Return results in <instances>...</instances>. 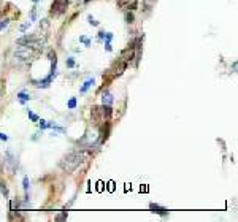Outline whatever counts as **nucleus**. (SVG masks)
<instances>
[{
	"label": "nucleus",
	"instance_id": "f8f14e48",
	"mask_svg": "<svg viewBox=\"0 0 238 222\" xmlns=\"http://www.w3.org/2000/svg\"><path fill=\"white\" fill-rule=\"evenodd\" d=\"M17 97H19V101H21V103H25L27 100H30V95L25 94V92H19V94H17Z\"/></svg>",
	"mask_w": 238,
	"mask_h": 222
},
{
	"label": "nucleus",
	"instance_id": "0eeeda50",
	"mask_svg": "<svg viewBox=\"0 0 238 222\" xmlns=\"http://www.w3.org/2000/svg\"><path fill=\"white\" fill-rule=\"evenodd\" d=\"M149 209H152V212H157V214H162V216H167V214H168V211H167L165 208L155 205V203H151V205H149Z\"/></svg>",
	"mask_w": 238,
	"mask_h": 222
},
{
	"label": "nucleus",
	"instance_id": "ddd939ff",
	"mask_svg": "<svg viewBox=\"0 0 238 222\" xmlns=\"http://www.w3.org/2000/svg\"><path fill=\"white\" fill-rule=\"evenodd\" d=\"M79 41H81V43H84V46H90V40L87 38V36H84V35H81V36H79Z\"/></svg>",
	"mask_w": 238,
	"mask_h": 222
},
{
	"label": "nucleus",
	"instance_id": "f03ea898",
	"mask_svg": "<svg viewBox=\"0 0 238 222\" xmlns=\"http://www.w3.org/2000/svg\"><path fill=\"white\" fill-rule=\"evenodd\" d=\"M109 117H111V106L103 105V106H94L92 108V121L100 125V124H108Z\"/></svg>",
	"mask_w": 238,
	"mask_h": 222
},
{
	"label": "nucleus",
	"instance_id": "20e7f679",
	"mask_svg": "<svg viewBox=\"0 0 238 222\" xmlns=\"http://www.w3.org/2000/svg\"><path fill=\"white\" fill-rule=\"evenodd\" d=\"M68 5V0H54L51 6V14L52 16H60L62 13H65Z\"/></svg>",
	"mask_w": 238,
	"mask_h": 222
},
{
	"label": "nucleus",
	"instance_id": "f257e3e1",
	"mask_svg": "<svg viewBox=\"0 0 238 222\" xmlns=\"http://www.w3.org/2000/svg\"><path fill=\"white\" fill-rule=\"evenodd\" d=\"M83 159H84L83 152H70L60 160V168L67 173H73L81 165Z\"/></svg>",
	"mask_w": 238,
	"mask_h": 222
},
{
	"label": "nucleus",
	"instance_id": "9d476101",
	"mask_svg": "<svg viewBox=\"0 0 238 222\" xmlns=\"http://www.w3.org/2000/svg\"><path fill=\"white\" fill-rule=\"evenodd\" d=\"M6 165L10 171H14V157L11 155V152H6Z\"/></svg>",
	"mask_w": 238,
	"mask_h": 222
},
{
	"label": "nucleus",
	"instance_id": "f3484780",
	"mask_svg": "<svg viewBox=\"0 0 238 222\" xmlns=\"http://www.w3.org/2000/svg\"><path fill=\"white\" fill-rule=\"evenodd\" d=\"M133 19H135V17H133V14H132V13H127V14H125V21L129 22V24H132V22H133Z\"/></svg>",
	"mask_w": 238,
	"mask_h": 222
},
{
	"label": "nucleus",
	"instance_id": "2eb2a0df",
	"mask_svg": "<svg viewBox=\"0 0 238 222\" xmlns=\"http://www.w3.org/2000/svg\"><path fill=\"white\" fill-rule=\"evenodd\" d=\"M65 63H67V67H68V68H73V67H75V59H73V57H68Z\"/></svg>",
	"mask_w": 238,
	"mask_h": 222
},
{
	"label": "nucleus",
	"instance_id": "423d86ee",
	"mask_svg": "<svg viewBox=\"0 0 238 222\" xmlns=\"http://www.w3.org/2000/svg\"><path fill=\"white\" fill-rule=\"evenodd\" d=\"M133 52H135V48H133V46L125 48V49L122 51V54H121V60H122L124 63H129V62L133 59Z\"/></svg>",
	"mask_w": 238,
	"mask_h": 222
},
{
	"label": "nucleus",
	"instance_id": "b1692460",
	"mask_svg": "<svg viewBox=\"0 0 238 222\" xmlns=\"http://www.w3.org/2000/svg\"><path fill=\"white\" fill-rule=\"evenodd\" d=\"M105 38H106V41H111V38H113V33H105Z\"/></svg>",
	"mask_w": 238,
	"mask_h": 222
},
{
	"label": "nucleus",
	"instance_id": "a211bd4d",
	"mask_svg": "<svg viewBox=\"0 0 238 222\" xmlns=\"http://www.w3.org/2000/svg\"><path fill=\"white\" fill-rule=\"evenodd\" d=\"M75 106H76V98H70V100H68V108L73 109Z\"/></svg>",
	"mask_w": 238,
	"mask_h": 222
},
{
	"label": "nucleus",
	"instance_id": "1a4fd4ad",
	"mask_svg": "<svg viewBox=\"0 0 238 222\" xmlns=\"http://www.w3.org/2000/svg\"><path fill=\"white\" fill-rule=\"evenodd\" d=\"M102 103L103 105H108V106L113 105V95L109 94V92H105V94L102 95Z\"/></svg>",
	"mask_w": 238,
	"mask_h": 222
},
{
	"label": "nucleus",
	"instance_id": "dca6fc26",
	"mask_svg": "<svg viewBox=\"0 0 238 222\" xmlns=\"http://www.w3.org/2000/svg\"><path fill=\"white\" fill-rule=\"evenodd\" d=\"M27 114H29V117L32 119L33 122H38V116H36L35 113H32V111H27Z\"/></svg>",
	"mask_w": 238,
	"mask_h": 222
},
{
	"label": "nucleus",
	"instance_id": "412c9836",
	"mask_svg": "<svg viewBox=\"0 0 238 222\" xmlns=\"http://www.w3.org/2000/svg\"><path fill=\"white\" fill-rule=\"evenodd\" d=\"M87 21H89V24H92V25H98V22L94 19L92 16H87Z\"/></svg>",
	"mask_w": 238,
	"mask_h": 222
},
{
	"label": "nucleus",
	"instance_id": "c85d7f7f",
	"mask_svg": "<svg viewBox=\"0 0 238 222\" xmlns=\"http://www.w3.org/2000/svg\"><path fill=\"white\" fill-rule=\"evenodd\" d=\"M90 2V0H84V3H89Z\"/></svg>",
	"mask_w": 238,
	"mask_h": 222
},
{
	"label": "nucleus",
	"instance_id": "9b49d317",
	"mask_svg": "<svg viewBox=\"0 0 238 222\" xmlns=\"http://www.w3.org/2000/svg\"><path fill=\"white\" fill-rule=\"evenodd\" d=\"M92 84H94V78H89V79L84 82V84L79 87V92H81V94H84V92H87V90H89V87L92 86Z\"/></svg>",
	"mask_w": 238,
	"mask_h": 222
},
{
	"label": "nucleus",
	"instance_id": "393cba45",
	"mask_svg": "<svg viewBox=\"0 0 238 222\" xmlns=\"http://www.w3.org/2000/svg\"><path fill=\"white\" fill-rule=\"evenodd\" d=\"M105 49H106V51H111V43H109V41L105 43Z\"/></svg>",
	"mask_w": 238,
	"mask_h": 222
},
{
	"label": "nucleus",
	"instance_id": "39448f33",
	"mask_svg": "<svg viewBox=\"0 0 238 222\" xmlns=\"http://www.w3.org/2000/svg\"><path fill=\"white\" fill-rule=\"evenodd\" d=\"M117 6L122 10H135L138 6V2L136 0H117Z\"/></svg>",
	"mask_w": 238,
	"mask_h": 222
},
{
	"label": "nucleus",
	"instance_id": "a878e982",
	"mask_svg": "<svg viewBox=\"0 0 238 222\" xmlns=\"http://www.w3.org/2000/svg\"><path fill=\"white\" fill-rule=\"evenodd\" d=\"M0 140H3V141H6V140H8V136H6L5 133H2V132H0Z\"/></svg>",
	"mask_w": 238,
	"mask_h": 222
},
{
	"label": "nucleus",
	"instance_id": "6e6552de",
	"mask_svg": "<svg viewBox=\"0 0 238 222\" xmlns=\"http://www.w3.org/2000/svg\"><path fill=\"white\" fill-rule=\"evenodd\" d=\"M51 81H52V76L49 75L46 79H43V81H35V86H36V87H43V89H46V87L51 84Z\"/></svg>",
	"mask_w": 238,
	"mask_h": 222
},
{
	"label": "nucleus",
	"instance_id": "c756f323",
	"mask_svg": "<svg viewBox=\"0 0 238 222\" xmlns=\"http://www.w3.org/2000/svg\"><path fill=\"white\" fill-rule=\"evenodd\" d=\"M33 2H35V3H36V2H38V0H33Z\"/></svg>",
	"mask_w": 238,
	"mask_h": 222
},
{
	"label": "nucleus",
	"instance_id": "bb28decb",
	"mask_svg": "<svg viewBox=\"0 0 238 222\" xmlns=\"http://www.w3.org/2000/svg\"><path fill=\"white\" fill-rule=\"evenodd\" d=\"M105 38V32H98V40H103Z\"/></svg>",
	"mask_w": 238,
	"mask_h": 222
},
{
	"label": "nucleus",
	"instance_id": "6ab92c4d",
	"mask_svg": "<svg viewBox=\"0 0 238 222\" xmlns=\"http://www.w3.org/2000/svg\"><path fill=\"white\" fill-rule=\"evenodd\" d=\"M29 25H30V22H29V21H27V22H24V24L19 27V30H21V32H25L27 29H29Z\"/></svg>",
	"mask_w": 238,
	"mask_h": 222
},
{
	"label": "nucleus",
	"instance_id": "cd10ccee",
	"mask_svg": "<svg viewBox=\"0 0 238 222\" xmlns=\"http://www.w3.org/2000/svg\"><path fill=\"white\" fill-rule=\"evenodd\" d=\"M30 17H32V21H35V17H36V14H35V10H32V13H30Z\"/></svg>",
	"mask_w": 238,
	"mask_h": 222
},
{
	"label": "nucleus",
	"instance_id": "4468645a",
	"mask_svg": "<svg viewBox=\"0 0 238 222\" xmlns=\"http://www.w3.org/2000/svg\"><path fill=\"white\" fill-rule=\"evenodd\" d=\"M22 187H24L25 192L29 190V178H27V176H24V179H22Z\"/></svg>",
	"mask_w": 238,
	"mask_h": 222
},
{
	"label": "nucleus",
	"instance_id": "7ed1b4c3",
	"mask_svg": "<svg viewBox=\"0 0 238 222\" xmlns=\"http://www.w3.org/2000/svg\"><path fill=\"white\" fill-rule=\"evenodd\" d=\"M14 56H16V57H19V59H22V60H30V59H33V57L38 56V49H33V48H30V46L21 44V48L16 49Z\"/></svg>",
	"mask_w": 238,
	"mask_h": 222
},
{
	"label": "nucleus",
	"instance_id": "aec40b11",
	"mask_svg": "<svg viewBox=\"0 0 238 222\" xmlns=\"http://www.w3.org/2000/svg\"><path fill=\"white\" fill-rule=\"evenodd\" d=\"M0 190L3 192V195H5V197H8V190H6V187H5V184H3V182H0Z\"/></svg>",
	"mask_w": 238,
	"mask_h": 222
},
{
	"label": "nucleus",
	"instance_id": "5701e85b",
	"mask_svg": "<svg viewBox=\"0 0 238 222\" xmlns=\"http://www.w3.org/2000/svg\"><path fill=\"white\" fill-rule=\"evenodd\" d=\"M8 25V19H3V21H0V30L5 29V27Z\"/></svg>",
	"mask_w": 238,
	"mask_h": 222
},
{
	"label": "nucleus",
	"instance_id": "4be33fe9",
	"mask_svg": "<svg viewBox=\"0 0 238 222\" xmlns=\"http://www.w3.org/2000/svg\"><path fill=\"white\" fill-rule=\"evenodd\" d=\"M154 2H155V0H146V8H148V10H151L152 5H154Z\"/></svg>",
	"mask_w": 238,
	"mask_h": 222
}]
</instances>
